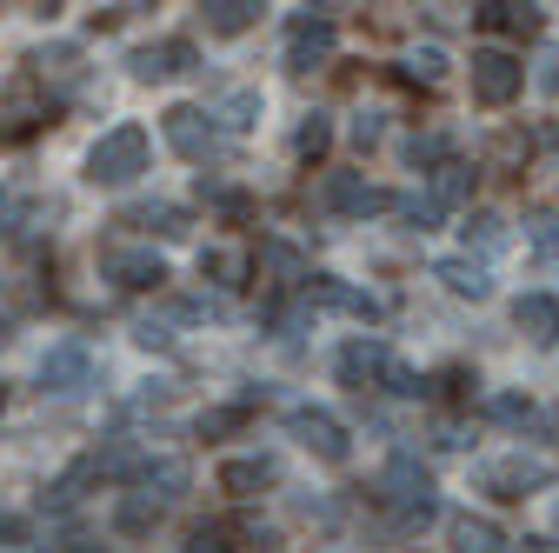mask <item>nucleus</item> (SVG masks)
I'll use <instances>...</instances> for the list:
<instances>
[{
    "label": "nucleus",
    "mask_w": 559,
    "mask_h": 553,
    "mask_svg": "<svg viewBox=\"0 0 559 553\" xmlns=\"http://www.w3.org/2000/svg\"><path fill=\"white\" fill-rule=\"evenodd\" d=\"M200 267L214 273L221 287H240V281H247V260H240V254H227V247H214V254H200Z\"/></svg>",
    "instance_id": "obj_31"
},
{
    "label": "nucleus",
    "mask_w": 559,
    "mask_h": 553,
    "mask_svg": "<svg viewBox=\"0 0 559 553\" xmlns=\"http://www.w3.org/2000/svg\"><path fill=\"white\" fill-rule=\"evenodd\" d=\"M154 520H160V501H147V494H127V501H120V514H114V527H120V533H147Z\"/></svg>",
    "instance_id": "obj_29"
},
{
    "label": "nucleus",
    "mask_w": 559,
    "mask_h": 553,
    "mask_svg": "<svg viewBox=\"0 0 559 553\" xmlns=\"http://www.w3.org/2000/svg\"><path fill=\"white\" fill-rule=\"evenodd\" d=\"M447 540H453V553H507V546H513L493 520H486V514H453Z\"/></svg>",
    "instance_id": "obj_19"
},
{
    "label": "nucleus",
    "mask_w": 559,
    "mask_h": 553,
    "mask_svg": "<svg viewBox=\"0 0 559 553\" xmlns=\"http://www.w3.org/2000/svg\"><path fill=\"white\" fill-rule=\"evenodd\" d=\"M160 120H167V148H174L180 161H206V154H214V114H200V107H167Z\"/></svg>",
    "instance_id": "obj_13"
},
{
    "label": "nucleus",
    "mask_w": 559,
    "mask_h": 553,
    "mask_svg": "<svg viewBox=\"0 0 559 553\" xmlns=\"http://www.w3.org/2000/svg\"><path fill=\"white\" fill-rule=\"evenodd\" d=\"M526 87V67L507 54V47H479L473 54V101L479 107H513Z\"/></svg>",
    "instance_id": "obj_3"
},
{
    "label": "nucleus",
    "mask_w": 559,
    "mask_h": 553,
    "mask_svg": "<svg viewBox=\"0 0 559 553\" xmlns=\"http://www.w3.org/2000/svg\"><path fill=\"white\" fill-rule=\"evenodd\" d=\"M34 81H53V94H74L81 87V74H87V67H81V47H34Z\"/></svg>",
    "instance_id": "obj_16"
},
{
    "label": "nucleus",
    "mask_w": 559,
    "mask_h": 553,
    "mask_svg": "<svg viewBox=\"0 0 559 553\" xmlns=\"http://www.w3.org/2000/svg\"><path fill=\"white\" fill-rule=\"evenodd\" d=\"M380 501L393 507V520H400V527H427V520H433V507H440V501H433V480L419 473L406 454H393V460H386V473H380Z\"/></svg>",
    "instance_id": "obj_2"
},
{
    "label": "nucleus",
    "mask_w": 559,
    "mask_h": 553,
    "mask_svg": "<svg viewBox=\"0 0 559 553\" xmlns=\"http://www.w3.org/2000/svg\"><path fill=\"white\" fill-rule=\"evenodd\" d=\"M406 74H413V81H427V87H440V81H447V60L427 47V54H413V60H406Z\"/></svg>",
    "instance_id": "obj_35"
},
{
    "label": "nucleus",
    "mask_w": 559,
    "mask_h": 553,
    "mask_svg": "<svg viewBox=\"0 0 559 553\" xmlns=\"http://www.w3.org/2000/svg\"><path fill=\"white\" fill-rule=\"evenodd\" d=\"M8 333H14V320H8V314H0V348H8Z\"/></svg>",
    "instance_id": "obj_42"
},
{
    "label": "nucleus",
    "mask_w": 559,
    "mask_h": 553,
    "mask_svg": "<svg viewBox=\"0 0 559 553\" xmlns=\"http://www.w3.org/2000/svg\"><path fill=\"white\" fill-rule=\"evenodd\" d=\"M140 494H147V501H180L187 494V467L180 460H147V473H140Z\"/></svg>",
    "instance_id": "obj_23"
},
{
    "label": "nucleus",
    "mask_w": 559,
    "mask_h": 553,
    "mask_svg": "<svg viewBox=\"0 0 559 553\" xmlns=\"http://www.w3.org/2000/svg\"><path fill=\"white\" fill-rule=\"evenodd\" d=\"M133 81H180L187 67H193V40H147V47H133Z\"/></svg>",
    "instance_id": "obj_14"
},
{
    "label": "nucleus",
    "mask_w": 559,
    "mask_h": 553,
    "mask_svg": "<svg viewBox=\"0 0 559 553\" xmlns=\"http://www.w3.org/2000/svg\"><path fill=\"white\" fill-rule=\"evenodd\" d=\"M0 214H8V187H0Z\"/></svg>",
    "instance_id": "obj_43"
},
{
    "label": "nucleus",
    "mask_w": 559,
    "mask_h": 553,
    "mask_svg": "<svg viewBox=\"0 0 559 553\" xmlns=\"http://www.w3.org/2000/svg\"><path fill=\"white\" fill-rule=\"evenodd\" d=\"M473 240H479V247H500V240H507V227H500L493 214H473V221H466V247H473Z\"/></svg>",
    "instance_id": "obj_37"
},
{
    "label": "nucleus",
    "mask_w": 559,
    "mask_h": 553,
    "mask_svg": "<svg viewBox=\"0 0 559 553\" xmlns=\"http://www.w3.org/2000/svg\"><path fill=\"white\" fill-rule=\"evenodd\" d=\"M513 553H559V540H546V533H533V540H520Z\"/></svg>",
    "instance_id": "obj_40"
},
{
    "label": "nucleus",
    "mask_w": 559,
    "mask_h": 553,
    "mask_svg": "<svg viewBox=\"0 0 559 553\" xmlns=\"http://www.w3.org/2000/svg\"><path fill=\"white\" fill-rule=\"evenodd\" d=\"M273 480H280V467H273L266 454H247V460H227V467H221V494L253 501L260 487H273Z\"/></svg>",
    "instance_id": "obj_18"
},
{
    "label": "nucleus",
    "mask_w": 559,
    "mask_h": 553,
    "mask_svg": "<svg viewBox=\"0 0 559 553\" xmlns=\"http://www.w3.org/2000/svg\"><path fill=\"white\" fill-rule=\"evenodd\" d=\"M87 380H94V348H87V340H60V348L40 354V387L74 393V387H87Z\"/></svg>",
    "instance_id": "obj_12"
},
{
    "label": "nucleus",
    "mask_w": 559,
    "mask_h": 553,
    "mask_svg": "<svg viewBox=\"0 0 559 553\" xmlns=\"http://www.w3.org/2000/svg\"><path fill=\"white\" fill-rule=\"evenodd\" d=\"M187 553H240V546H234V527H193Z\"/></svg>",
    "instance_id": "obj_34"
},
{
    "label": "nucleus",
    "mask_w": 559,
    "mask_h": 553,
    "mask_svg": "<svg viewBox=\"0 0 559 553\" xmlns=\"http://www.w3.org/2000/svg\"><path fill=\"white\" fill-rule=\"evenodd\" d=\"M326 207H333V214H346V221H373V214H386V207H400V200L386 187L360 180V174H333L326 180Z\"/></svg>",
    "instance_id": "obj_11"
},
{
    "label": "nucleus",
    "mask_w": 559,
    "mask_h": 553,
    "mask_svg": "<svg viewBox=\"0 0 559 553\" xmlns=\"http://www.w3.org/2000/svg\"><path fill=\"white\" fill-rule=\"evenodd\" d=\"M373 141H380V120H373V114H367V120H360V127H354V148H373Z\"/></svg>",
    "instance_id": "obj_39"
},
{
    "label": "nucleus",
    "mask_w": 559,
    "mask_h": 553,
    "mask_svg": "<svg viewBox=\"0 0 559 553\" xmlns=\"http://www.w3.org/2000/svg\"><path fill=\"white\" fill-rule=\"evenodd\" d=\"M406 167H453V148H447V133H413L406 141Z\"/></svg>",
    "instance_id": "obj_27"
},
{
    "label": "nucleus",
    "mask_w": 559,
    "mask_h": 553,
    "mask_svg": "<svg viewBox=\"0 0 559 553\" xmlns=\"http://www.w3.org/2000/svg\"><path fill=\"white\" fill-rule=\"evenodd\" d=\"M214 120H221L227 133H247V127L260 120V94H253V87H234V94L214 107Z\"/></svg>",
    "instance_id": "obj_25"
},
{
    "label": "nucleus",
    "mask_w": 559,
    "mask_h": 553,
    "mask_svg": "<svg viewBox=\"0 0 559 553\" xmlns=\"http://www.w3.org/2000/svg\"><path fill=\"white\" fill-rule=\"evenodd\" d=\"M140 174H147V127H114V133H100L94 154H87V180L94 187H127Z\"/></svg>",
    "instance_id": "obj_1"
},
{
    "label": "nucleus",
    "mask_w": 559,
    "mask_h": 553,
    "mask_svg": "<svg viewBox=\"0 0 559 553\" xmlns=\"http://www.w3.org/2000/svg\"><path fill=\"white\" fill-rule=\"evenodd\" d=\"M479 487L493 494V501H526V494L552 487V467H546V460H526V454H513V460L479 467Z\"/></svg>",
    "instance_id": "obj_6"
},
{
    "label": "nucleus",
    "mask_w": 559,
    "mask_h": 553,
    "mask_svg": "<svg viewBox=\"0 0 559 553\" xmlns=\"http://www.w3.org/2000/svg\"><path fill=\"white\" fill-rule=\"evenodd\" d=\"M526 240H533V254L559 260V221H552V214H546V221H533V227H526Z\"/></svg>",
    "instance_id": "obj_36"
},
{
    "label": "nucleus",
    "mask_w": 559,
    "mask_h": 553,
    "mask_svg": "<svg viewBox=\"0 0 559 553\" xmlns=\"http://www.w3.org/2000/svg\"><path fill=\"white\" fill-rule=\"evenodd\" d=\"M433 281H440L447 294H460V301H486V294H493V281H486V267H479V260H460V254L433 260Z\"/></svg>",
    "instance_id": "obj_20"
},
{
    "label": "nucleus",
    "mask_w": 559,
    "mask_h": 553,
    "mask_svg": "<svg viewBox=\"0 0 559 553\" xmlns=\"http://www.w3.org/2000/svg\"><path fill=\"white\" fill-rule=\"evenodd\" d=\"M0 407H8V387H0Z\"/></svg>",
    "instance_id": "obj_44"
},
{
    "label": "nucleus",
    "mask_w": 559,
    "mask_h": 553,
    "mask_svg": "<svg viewBox=\"0 0 559 553\" xmlns=\"http://www.w3.org/2000/svg\"><path fill=\"white\" fill-rule=\"evenodd\" d=\"M260 260L280 273V287H287V281H307V267H300V254H294L287 240H266V247H260Z\"/></svg>",
    "instance_id": "obj_30"
},
{
    "label": "nucleus",
    "mask_w": 559,
    "mask_h": 553,
    "mask_svg": "<svg viewBox=\"0 0 559 553\" xmlns=\"http://www.w3.org/2000/svg\"><path fill=\"white\" fill-rule=\"evenodd\" d=\"M326 148H333V120H326V114H307V120L294 127V154H300V161H326Z\"/></svg>",
    "instance_id": "obj_24"
},
{
    "label": "nucleus",
    "mask_w": 559,
    "mask_h": 553,
    "mask_svg": "<svg viewBox=\"0 0 559 553\" xmlns=\"http://www.w3.org/2000/svg\"><path fill=\"white\" fill-rule=\"evenodd\" d=\"M287 434H294V440H300L307 454H320V460H333V467L346 460V427L333 421V413H326V407H294V413H287Z\"/></svg>",
    "instance_id": "obj_10"
},
{
    "label": "nucleus",
    "mask_w": 559,
    "mask_h": 553,
    "mask_svg": "<svg viewBox=\"0 0 559 553\" xmlns=\"http://www.w3.org/2000/svg\"><path fill=\"white\" fill-rule=\"evenodd\" d=\"M200 21H206V34H247L260 21V0H206Z\"/></svg>",
    "instance_id": "obj_22"
},
{
    "label": "nucleus",
    "mask_w": 559,
    "mask_h": 553,
    "mask_svg": "<svg viewBox=\"0 0 559 553\" xmlns=\"http://www.w3.org/2000/svg\"><path fill=\"white\" fill-rule=\"evenodd\" d=\"M307 301L320 307V314H346V320H360V327H373L386 307H380V294H367V287H354V281H326V273H313L307 281Z\"/></svg>",
    "instance_id": "obj_9"
},
{
    "label": "nucleus",
    "mask_w": 559,
    "mask_h": 553,
    "mask_svg": "<svg viewBox=\"0 0 559 553\" xmlns=\"http://www.w3.org/2000/svg\"><path fill=\"white\" fill-rule=\"evenodd\" d=\"M0 540H8V546H21V540H27V520H14V514H0Z\"/></svg>",
    "instance_id": "obj_38"
},
{
    "label": "nucleus",
    "mask_w": 559,
    "mask_h": 553,
    "mask_svg": "<svg viewBox=\"0 0 559 553\" xmlns=\"http://www.w3.org/2000/svg\"><path fill=\"white\" fill-rule=\"evenodd\" d=\"M400 214H406L419 234H427V227H440V221H447V207H440L433 193H406V200H400Z\"/></svg>",
    "instance_id": "obj_32"
},
{
    "label": "nucleus",
    "mask_w": 559,
    "mask_h": 553,
    "mask_svg": "<svg viewBox=\"0 0 559 553\" xmlns=\"http://www.w3.org/2000/svg\"><path fill=\"white\" fill-rule=\"evenodd\" d=\"M87 487H100V460H94V454H81L74 467H67V473L53 480V487H47V507H53V514H67V507H74Z\"/></svg>",
    "instance_id": "obj_21"
},
{
    "label": "nucleus",
    "mask_w": 559,
    "mask_h": 553,
    "mask_svg": "<svg viewBox=\"0 0 559 553\" xmlns=\"http://www.w3.org/2000/svg\"><path fill=\"white\" fill-rule=\"evenodd\" d=\"M473 27H486V34H539V8L533 0H486V8H473Z\"/></svg>",
    "instance_id": "obj_15"
},
{
    "label": "nucleus",
    "mask_w": 559,
    "mask_h": 553,
    "mask_svg": "<svg viewBox=\"0 0 559 553\" xmlns=\"http://www.w3.org/2000/svg\"><path fill=\"white\" fill-rule=\"evenodd\" d=\"M333 40H340V27H333L326 8L294 14V27H287V67H294V74H313V67L333 54Z\"/></svg>",
    "instance_id": "obj_4"
},
{
    "label": "nucleus",
    "mask_w": 559,
    "mask_h": 553,
    "mask_svg": "<svg viewBox=\"0 0 559 553\" xmlns=\"http://www.w3.org/2000/svg\"><path fill=\"white\" fill-rule=\"evenodd\" d=\"M546 94H559V60H552V67H546Z\"/></svg>",
    "instance_id": "obj_41"
},
{
    "label": "nucleus",
    "mask_w": 559,
    "mask_h": 553,
    "mask_svg": "<svg viewBox=\"0 0 559 553\" xmlns=\"http://www.w3.org/2000/svg\"><path fill=\"white\" fill-rule=\"evenodd\" d=\"M234 427H247V407H214V413H200V421H193V434H200V440L234 434Z\"/></svg>",
    "instance_id": "obj_33"
},
{
    "label": "nucleus",
    "mask_w": 559,
    "mask_h": 553,
    "mask_svg": "<svg viewBox=\"0 0 559 553\" xmlns=\"http://www.w3.org/2000/svg\"><path fill=\"white\" fill-rule=\"evenodd\" d=\"M513 320H520V333L533 340V348H552V340H559V301L552 294H520Z\"/></svg>",
    "instance_id": "obj_17"
},
{
    "label": "nucleus",
    "mask_w": 559,
    "mask_h": 553,
    "mask_svg": "<svg viewBox=\"0 0 559 553\" xmlns=\"http://www.w3.org/2000/svg\"><path fill=\"white\" fill-rule=\"evenodd\" d=\"M340 387H354V393H367V387H386L393 380V354H386V340H346V348H340Z\"/></svg>",
    "instance_id": "obj_7"
},
{
    "label": "nucleus",
    "mask_w": 559,
    "mask_h": 553,
    "mask_svg": "<svg viewBox=\"0 0 559 553\" xmlns=\"http://www.w3.org/2000/svg\"><path fill=\"white\" fill-rule=\"evenodd\" d=\"M53 101H40L34 81H0V141H27L34 127H47Z\"/></svg>",
    "instance_id": "obj_8"
},
{
    "label": "nucleus",
    "mask_w": 559,
    "mask_h": 553,
    "mask_svg": "<svg viewBox=\"0 0 559 553\" xmlns=\"http://www.w3.org/2000/svg\"><path fill=\"white\" fill-rule=\"evenodd\" d=\"M100 273H107L114 287H127V294L167 287V260H160L154 247H107V254H100Z\"/></svg>",
    "instance_id": "obj_5"
},
{
    "label": "nucleus",
    "mask_w": 559,
    "mask_h": 553,
    "mask_svg": "<svg viewBox=\"0 0 559 553\" xmlns=\"http://www.w3.org/2000/svg\"><path fill=\"white\" fill-rule=\"evenodd\" d=\"M486 421H500V427H533L539 407H533L526 393H493V400H486Z\"/></svg>",
    "instance_id": "obj_26"
},
{
    "label": "nucleus",
    "mask_w": 559,
    "mask_h": 553,
    "mask_svg": "<svg viewBox=\"0 0 559 553\" xmlns=\"http://www.w3.org/2000/svg\"><path fill=\"white\" fill-rule=\"evenodd\" d=\"M533 161V133H500V141H493V161H486V167H493V174H513V167H526Z\"/></svg>",
    "instance_id": "obj_28"
}]
</instances>
